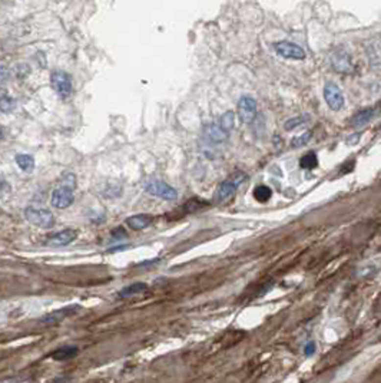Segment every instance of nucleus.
<instances>
[{
  "mask_svg": "<svg viewBox=\"0 0 381 383\" xmlns=\"http://www.w3.org/2000/svg\"><path fill=\"white\" fill-rule=\"evenodd\" d=\"M112 235H114L115 238H120V237H125V231H123V229H116V230L112 231Z\"/></svg>",
  "mask_w": 381,
  "mask_h": 383,
  "instance_id": "28",
  "label": "nucleus"
},
{
  "mask_svg": "<svg viewBox=\"0 0 381 383\" xmlns=\"http://www.w3.org/2000/svg\"><path fill=\"white\" fill-rule=\"evenodd\" d=\"M311 135H312L311 134V131H307L304 134L292 138V141H291V148H301V147L307 145V144L310 142V139H311Z\"/></svg>",
  "mask_w": 381,
  "mask_h": 383,
  "instance_id": "23",
  "label": "nucleus"
},
{
  "mask_svg": "<svg viewBox=\"0 0 381 383\" xmlns=\"http://www.w3.org/2000/svg\"><path fill=\"white\" fill-rule=\"evenodd\" d=\"M77 353H79V349L76 346H62V347H59L55 352L50 353V357L53 360H57V362H65V360L73 359Z\"/></svg>",
  "mask_w": 381,
  "mask_h": 383,
  "instance_id": "14",
  "label": "nucleus"
},
{
  "mask_svg": "<svg viewBox=\"0 0 381 383\" xmlns=\"http://www.w3.org/2000/svg\"><path fill=\"white\" fill-rule=\"evenodd\" d=\"M238 116L242 124H251L257 116V101L251 96H242L238 101Z\"/></svg>",
  "mask_w": 381,
  "mask_h": 383,
  "instance_id": "10",
  "label": "nucleus"
},
{
  "mask_svg": "<svg viewBox=\"0 0 381 383\" xmlns=\"http://www.w3.org/2000/svg\"><path fill=\"white\" fill-rule=\"evenodd\" d=\"M79 310H80V306H79V305L66 306L63 307V308H59V310H55V311H52V313H48V314L42 316L38 322L43 326L59 325V323L63 322L65 319H68V317L76 314V311H79Z\"/></svg>",
  "mask_w": 381,
  "mask_h": 383,
  "instance_id": "5",
  "label": "nucleus"
},
{
  "mask_svg": "<svg viewBox=\"0 0 381 383\" xmlns=\"http://www.w3.org/2000/svg\"><path fill=\"white\" fill-rule=\"evenodd\" d=\"M50 83L53 91L60 98H68L72 92V79L69 77V74L63 71H55L50 75Z\"/></svg>",
  "mask_w": 381,
  "mask_h": 383,
  "instance_id": "6",
  "label": "nucleus"
},
{
  "mask_svg": "<svg viewBox=\"0 0 381 383\" xmlns=\"http://www.w3.org/2000/svg\"><path fill=\"white\" fill-rule=\"evenodd\" d=\"M60 185H62V187H66V188H71V190H75V188H76V177H75V174H65V175L62 177V179H60Z\"/></svg>",
  "mask_w": 381,
  "mask_h": 383,
  "instance_id": "24",
  "label": "nucleus"
},
{
  "mask_svg": "<svg viewBox=\"0 0 381 383\" xmlns=\"http://www.w3.org/2000/svg\"><path fill=\"white\" fill-rule=\"evenodd\" d=\"M271 195H272V191H271V188L267 187V185H258V187L254 190V197H255V200L260 201V203H267L268 200L271 198Z\"/></svg>",
  "mask_w": 381,
  "mask_h": 383,
  "instance_id": "21",
  "label": "nucleus"
},
{
  "mask_svg": "<svg viewBox=\"0 0 381 383\" xmlns=\"http://www.w3.org/2000/svg\"><path fill=\"white\" fill-rule=\"evenodd\" d=\"M3 135H4V131H3V128H0V139L3 138Z\"/></svg>",
  "mask_w": 381,
  "mask_h": 383,
  "instance_id": "30",
  "label": "nucleus"
},
{
  "mask_svg": "<svg viewBox=\"0 0 381 383\" xmlns=\"http://www.w3.org/2000/svg\"><path fill=\"white\" fill-rule=\"evenodd\" d=\"M73 201H75L73 190L62 187V185L57 187L56 190H53L50 195V204L57 210H65V208L71 207L73 204Z\"/></svg>",
  "mask_w": 381,
  "mask_h": 383,
  "instance_id": "8",
  "label": "nucleus"
},
{
  "mask_svg": "<svg viewBox=\"0 0 381 383\" xmlns=\"http://www.w3.org/2000/svg\"><path fill=\"white\" fill-rule=\"evenodd\" d=\"M318 165V156L314 153H305L304 156H301L300 159V167L304 170H312Z\"/></svg>",
  "mask_w": 381,
  "mask_h": 383,
  "instance_id": "18",
  "label": "nucleus"
},
{
  "mask_svg": "<svg viewBox=\"0 0 381 383\" xmlns=\"http://www.w3.org/2000/svg\"><path fill=\"white\" fill-rule=\"evenodd\" d=\"M219 127L225 131V132H229L234 127H235V114L234 112H225L224 115L221 116L219 119Z\"/></svg>",
  "mask_w": 381,
  "mask_h": 383,
  "instance_id": "20",
  "label": "nucleus"
},
{
  "mask_svg": "<svg viewBox=\"0 0 381 383\" xmlns=\"http://www.w3.org/2000/svg\"><path fill=\"white\" fill-rule=\"evenodd\" d=\"M146 290H148V284L146 283H134L131 286H126V287L122 288L118 293V297L119 299H129V297H134V296H138V294H142Z\"/></svg>",
  "mask_w": 381,
  "mask_h": 383,
  "instance_id": "16",
  "label": "nucleus"
},
{
  "mask_svg": "<svg viewBox=\"0 0 381 383\" xmlns=\"http://www.w3.org/2000/svg\"><path fill=\"white\" fill-rule=\"evenodd\" d=\"M374 116V109L373 108H367V109H361L360 112H357L356 115L350 119V125L353 128H360L364 127L365 124H368Z\"/></svg>",
  "mask_w": 381,
  "mask_h": 383,
  "instance_id": "15",
  "label": "nucleus"
},
{
  "mask_svg": "<svg viewBox=\"0 0 381 383\" xmlns=\"http://www.w3.org/2000/svg\"><path fill=\"white\" fill-rule=\"evenodd\" d=\"M274 48H275V52L280 56H283V58L292 59V60H303V59H305L304 49L301 46L292 43V42L281 40V42H277L274 45Z\"/></svg>",
  "mask_w": 381,
  "mask_h": 383,
  "instance_id": "7",
  "label": "nucleus"
},
{
  "mask_svg": "<svg viewBox=\"0 0 381 383\" xmlns=\"http://www.w3.org/2000/svg\"><path fill=\"white\" fill-rule=\"evenodd\" d=\"M304 353L305 356H311V355H314V353H315V343H314V342H308L304 347Z\"/></svg>",
  "mask_w": 381,
  "mask_h": 383,
  "instance_id": "26",
  "label": "nucleus"
},
{
  "mask_svg": "<svg viewBox=\"0 0 381 383\" xmlns=\"http://www.w3.org/2000/svg\"><path fill=\"white\" fill-rule=\"evenodd\" d=\"M77 237V231L72 230V229H66V230H62L50 235L46 241L48 246H52V247H65L68 244H71L72 241H75Z\"/></svg>",
  "mask_w": 381,
  "mask_h": 383,
  "instance_id": "11",
  "label": "nucleus"
},
{
  "mask_svg": "<svg viewBox=\"0 0 381 383\" xmlns=\"http://www.w3.org/2000/svg\"><path fill=\"white\" fill-rule=\"evenodd\" d=\"M0 383H19V381H18V379H9V381H4V382Z\"/></svg>",
  "mask_w": 381,
  "mask_h": 383,
  "instance_id": "29",
  "label": "nucleus"
},
{
  "mask_svg": "<svg viewBox=\"0 0 381 383\" xmlns=\"http://www.w3.org/2000/svg\"><path fill=\"white\" fill-rule=\"evenodd\" d=\"M244 179V175H239V177H232L229 179H225L224 182H221L216 188V191L214 194V203L215 204H224L229 201L235 192H237V188L238 185L241 184V181Z\"/></svg>",
  "mask_w": 381,
  "mask_h": 383,
  "instance_id": "3",
  "label": "nucleus"
},
{
  "mask_svg": "<svg viewBox=\"0 0 381 383\" xmlns=\"http://www.w3.org/2000/svg\"><path fill=\"white\" fill-rule=\"evenodd\" d=\"M143 190L151 194L153 197L162 198L165 201H173L178 198V191L171 187L169 184H167L165 181L161 179H149L143 184Z\"/></svg>",
  "mask_w": 381,
  "mask_h": 383,
  "instance_id": "2",
  "label": "nucleus"
},
{
  "mask_svg": "<svg viewBox=\"0 0 381 383\" xmlns=\"http://www.w3.org/2000/svg\"><path fill=\"white\" fill-rule=\"evenodd\" d=\"M204 135L205 138L210 141V142H214V144H221L224 141H227L228 138V132H225L219 125L216 124H212V125H208L204 131Z\"/></svg>",
  "mask_w": 381,
  "mask_h": 383,
  "instance_id": "13",
  "label": "nucleus"
},
{
  "mask_svg": "<svg viewBox=\"0 0 381 383\" xmlns=\"http://www.w3.org/2000/svg\"><path fill=\"white\" fill-rule=\"evenodd\" d=\"M10 77V72L6 66L0 65V82H6Z\"/></svg>",
  "mask_w": 381,
  "mask_h": 383,
  "instance_id": "25",
  "label": "nucleus"
},
{
  "mask_svg": "<svg viewBox=\"0 0 381 383\" xmlns=\"http://www.w3.org/2000/svg\"><path fill=\"white\" fill-rule=\"evenodd\" d=\"M360 141V134H354V135H351L345 142L348 144V145H354V144H357Z\"/></svg>",
  "mask_w": 381,
  "mask_h": 383,
  "instance_id": "27",
  "label": "nucleus"
},
{
  "mask_svg": "<svg viewBox=\"0 0 381 383\" xmlns=\"http://www.w3.org/2000/svg\"><path fill=\"white\" fill-rule=\"evenodd\" d=\"M16 109V101L12 96H0V112L10 114Z\"/></svg>",
  "mask_w": 381,
  "mask_h": 383,
  "instance_id": "19",
  "label": "nucleus"
},
{
  "mask_svg": "<svg viewBox=\"0 0 381 383\" xmlns=\"http://www.w3.org/2000/svg\"><path fill=\"white\" fill-rule=\"evenodd\" d=\"M16 164L23 173H32L35 170V158L29 153H19L16 155Z\"/></svg>",
  "mask_w": 381,
  "mask_h": 383,
  "instance_id": "17",
  "label": "nucleus"
},
{
  "mask_svg": "<svg viewBox=\"0 0 381 383\" xmlns=\"http://www.w3.org/2000/svg\"><path fill=\"white\" fill-rule=\"evenodd\" d=\"M324 99L331 111H340L344 106L343 92L334 82H328L324 86Z\"/></svg>",
  "mask_w": 381,
  "mask_h": 383,
  "instance_id": "9",
  "label": "nucleus"
},
{
  "mask_svg": "<svg viewBox=\"0 0 381 383\" xmlns=\"http://www.w3.org/2000/svg\"><path fill=\"white\" fill-rule=\"evenodd\" d=\"M308 119H310V116H295V118H291V119H288L286 124H284V129H286V131H292V129L301 127L305 122H308Z\"/></svg>",
  "mask_w": 381,
  "mask_h": 383,
  "instance_id": "22",
  "label": "nucleus"
},
{
  "mask_svg": "<svg viewBox=\"0 0 381 383\" xmlns=\"http://www.w3.org/2000/svg\"><path fill=\"white\" fill-rule=\"evenodd\" d=\"M153 217L149 214H136L129 218H126V226L135 231H141L148 229L152 224Z\"/></svg>",
  "mask_w": 381,
  "mask_h": 383,
  "instance_id": "12",
  "label": "nucleus"
},
{
  "mask_svg": "<svg viewBox=\"0 0 381 383\" xmlns=\"http://www.w3.org/2000/svg\"><path fill=\"white\" fill-rule=\"evenodd\" d=\"M24 217L26 220L36 226L39 229H52L55 226V215L52 214V211L48 208H40V207H26L24 210Z\"/></svg>",
  "mask_w": 381,
  "mask_h": 383,
  "instance_id": "1",
  "label": "nucleus"
},
{
  "mask_svg": "<svg viewBox=\"0 0 381 383\" xmlns=\"http://www.w3.org/2000/svg\"><path fill=\"white\" fill-rule=\"evenodd\" d=\"M331 66L335 72H340V74L353 72V69H354L353 59L345 48L340 46V48L334 49V52L331 53Z\"/></svg>",
  "mask_w": 381,
  "mask_h": 383,
  "instance_id": "4",
  "label": "nucleus"
}]
</instances>
